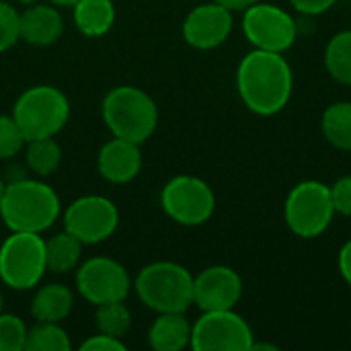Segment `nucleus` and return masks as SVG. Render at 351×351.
Wrapping results in <instances>:
<instances>
[{
	"mask_svg": "<svg viewBox=\"0 0 351 351\" xmlns=\"http://www.w3.org/2000/svg\"><path fill=\"white\" fill-rule=\"evenodd\" d=\"M237 90L245 107L255 115H278L292 99V66L284 53L253 47L237 68Z\"/></svg>",
	"mask_w": 351,
	"mask_h": 351,
	"instance_id": "f257e3e1",
	"label": "nucleus"
},
{
	"mask_svg": "<svg viewBox=\"0 0 351 351\" xmlns=\"http://www.w3.org/2000/svg\"><path fill=\"white\" fill-rule=\"evenodd\" d=\"M60 216V197L47 183L29 177L6 183L0 202V218L10 232L43 234Z\"/></svg>",
	"mask_w": 351,
	"mask_h": 351,
	"instance_id": "f03ea898",
	"label": "nucleus"
},
{
	"mask_svg": "<svg viewBox=\"0 0 351 351\" xmlns=\"http://www.w3.org/2000/svg\"><path fill=\"white\" fill-rule=\"evenodd\" d=\"M105 125L115 138H123L136 144H144L152 138L158 125V107L154 99L130 84L111 88L101 105Z\"/></svg>",
	"mask_w": 351,
	"mask_h": 351,
	"instance_id": "7ed1b4c3",
	"label": "nucleus"
},
{
	"mask_svg": "<svg viewBox=\"0 0 351 351\" xmlns=\"http://www.w3.org/2000/svg\"><path fill=\"white\" fill-rule=\"evenodd\" d=\"M132 288L140 302L160 313H187L193 304V276L187 267L175 261H154L144 265Z\"/></svg>",
	"mask_w": 351,
	"mask_h": 351,
	"instance_id": "20e7f679",
	"label": "nucleus"
},
{
	"mask_svg": "<svg viewBox=\"0 0 351 351\" xmlns=\"http://www.w3.org/2000/svg\"><path fill=\"white\" fill-rule=\"evenodd\" d=\"M12 119L25 142L58 136L70 119L68 97L51 84H35L23 90L12 105Z\"/></svg>",
	"mask_w": 351,
	"mask_h": 351,
	"instance_id": "39448f33",
	"label": "nucleus"
},
{
	"mask_svg": "<svg viewBox=\"0 0 351 351\" xmlns=\"http://www.w3.org/2000/svg\"><path fill=\"white\" fill-rule=\"evenodd\" d=\"M335 218L329 185L308 179L296 183L284 204L286 226L298 239H317L327 232Z\"/></svg>",
	"mask_w": 351,
	"mask_h": 351,
	"instance_id": "423d86ee",
	"label": "nucleus"
},
{
	"mask_svg": "<svg viewBox=\"0 0 351 351\" xmlns=\"http://www.w3.org/2000/svg\"><path fill=\"white\" fill-rule=\"evenodd\" d=\"M45 271V239L37 232H10L0 247V282L10 290L27 292Z\"/></svg>",
	"mask_w": 351,
	"mask_h": 351,
	"instance_id": "0eeeda50",
	"label": "nucleus"
},
{
	"mask_svg": "<svg viewBox=\"0 0 351 351\" xmlns=\"http://www.w3.org/2000/svg\"><path fill=\"white\" fill-rule=\"evenodd\" d=\"M162 212L181 226H202L216 210L214 189L199 177L179 175L167 181L160 191Z\"/></svg>",
	"mask_w": 351,
	"mask_h": 351,
	"instance_id": "6e6552de",
	"label": "nucleus"
},
{
	"mask_svg": "<svg viewBox=\"0 0 351 351\" xmlns=\"http://www.w3.org/2000/svg\"><path fill=\"white\" fill-rule=\"evenodd\" d=\"M243 33L255 49L286 53L298 37V25L286 8L259 0L243 10Z\"/></svg>",
	"mask_w": 351,
	"mask_h": 351,
	"instance_id": "1a4fd4ad",
	"label": "nucleus"
},
{
	"mask_svg": "<svg viewBox=\"0 0 351 351\" xmlns=\"http://www.w3.org/2000/svg\"><path fill=\"white\" fill-rule=\"evenodd\" d=\"M255 333L251 325L228 311H208L191 325V350L195 351H251Z\"/></svg>",
	"mask_w": 351,
	"mask_h": 351,
	"instance_id": "9d476101",
	"label": "nucleus"
},
{
	"mask_svg": "<svg viewBox=\"0 0 351 351\" xmlns=\"http://www.w3.org/2000/svg\"><path fill=\"white\" fill-rule=\"evenodd\" d=\"M76 290L93 306L121 302L132 292L128 269L111 257H90L76 267Z\"/></svg>",
	"mask_w": 351,
	"mask_h": 351,
	"instance_id": "9b49d317",
	"label": "nucleus"
},
{
	"mask_svg": "<svg viewBox=\"0 0 351 351\" xmlns=\"http://www.w3.org/2000/svg\"><path fill=\"white\" fill-rule=\"evenodd\" d=\"M62 222L64 230L74 234L82 245H99L117 230L119 210L109 197L82 195L68 204Z\"/></svg>",
	"mask_w": 351,
	"mask_h": 351,
	"instance_id": "f8f14e48",
	"label": "nucleus"
},
{
	"mask_svg": "<svg viewBox=\"0 0 351 351\" xmlns=\"http://www.w3.org/2000/svg\"><path fill=\"white\" fill-rule=\"evenodd\" d=\"M232 25H234L232 10L212 0L187 12L181 25V33L187 45L208 51L220 47L230 37Z\"/></svg>",
	"mask_w": 351,
	"mask_h": 351,
	"instance_id": "ddd939ff",
	"label": "nucleus"
},
{
	"mask_svg": "<svg viewBox=\"0 0 351 351\" xmlns=\"http://www.w3.org/2000/svg\"><path fill=\"white\" fill-rule=\"evenodd\" d=\"M243 298V278L228 265H210L193 276V304L202 311H228Z\"/></svg>",
	"mask_w": 351,
	"mask_h": 351,
	"instance_id": "4468645a",
	"label": "nucleus"
},
{
	"mask_svg": "<svg viewBox=\"0 0 351 351\" xmlns=\"http://www.w3.org/2000/svg\"><path fill=\"white\" fill-rule=\"evenodd\" d=\"M97 169H99V175L107 183L125 185V183L134 181L140 175V171H142V150H140V144L113 136L99 150Z\"/></svg>",
	"mask_w": 351,
	"mask_h": 351,
	"instance_id": "2eb2a0df",
	"label": "nucleus"
},
{
	"mask_svg": "<svg viewBox=\"0 0 351 351\" xmlns=\"http://www.w3.org/2000/svg\"><path fill=\"white\" fill-rule=\"evenodd\" d=\"M21 41L35 47H49L64 35V16L53 4H29L21 12Z\"/></svg>",
	"mask_w": 351,
	"mask_h": 351,
	"instance_id": "dca6fc26",
	"label": "nucleus"
},
{
	"mask_svg": "<svg viewBox=\"0 0 351 351\" xmlns=\"http://www.w3.org/2000/svg\"><path fill=\"white\" fill-rule=\"evenodd\" d=\"M148 346L154 351H181L191 346V323L185 313H160L148 329Z\"/></svg>",
	"mask_w": 351,
	"mask_h": 351,
	"instance_id": "f3484780",
	"label": "nucleus"
},
{
	"mask_svg": "<svg viewBox=\"0 0 351 351\" xmlns=\"http://www.w3.org/2000/svg\"><path fill=\"white\" fill-rule=\"evenodd\" d=\"M74 308V294L64 284L39 286L31 300V317L41 323H62Z\"/></svg>",
	"mask_w": 351,
	"mask_h": 351,
	"instance_id": "a211bd4d",
	"label": "nucleus"
},
{
	"mask_svg": "<svg viewBox=\"0 0 351 351\" xmlns=\"http://www.w3.org/2000/svg\"><path fill=\"white\" fill-rule=\"evenodd\" d=\"M76 29L86 37H103L115 25L113 0H78L72 6Z\"/></svg>",
	"mask_w": 351,
	"mask_h": 351,
	"instance_id": "6ab92c4d",
	"label": "nucleus"
},
{
	"mask_svg": "<svg viewBox=\"0 0 351 351\" xmlns=\"http://www.w3.org/2000/svg\"><path fill=\"white\" fill-rule=\"evenodd\" d=\"M82 243L68 230L45 239V267L49 274H70L80 265Z\"/></svg>",
	"mask_w": 351,
	"mask_h": 351,
	"instance_id": "aec40b11",
	"label": "nucleus"
},
{
	"mask_svg": "<svg viewBox=\"0 0 351 351\" xmlns=\"http://www.w3.org/2000/svg\"><path fill=\"white\" fill-rule=\"evenodd\" d=\"M321 132L333 148L351 152V101H335L323 111Z\"/></svg>",
	"mask_w": 351,
	"mask_h": 351,
	"instance_id": "412c9836",
	"label": "nucleus"
},
{
	"mask_svg": "<svg viewBox=\"0 0 351 351\" xmlns=\"http://www.w3.org/2000/svg\"><path fill=\"white\" fill-rule=\"evenodd\" d=\"M62 165V148L53 138L25 142V167L37 177L53 175Z\"/></svg>",
	"mask_w": 351,
	"mask_h": 351,
	"instance_id": "4be33fe9",
	"label": "nucleus"
},
{
	"mask_svg": "<svg viewBox=\"0 0 351 351\" xmlns=\"http://www.w3.org/2000/svg\"><path fill=\"white\" fill-rule=\"evenodd\" d=\"M325 68L343 86H351V29L335 33L325 47Z\"/></svg>",
	"mask_w": 351,
	"mask_h": 351,
	"instance_id": "5701e85b",
	"label": "nucleus"
},
{
	"mask_svg": "<svg viewBox=\"0 0 351 351\" xmlns=\"http://www.w3.org/2000/svg\"><path fill=\"white\" fill-rule=\"evenodd\" d=\"M72 341L66 329L60 323H41L35 321L27 331L25 351H70Z\"/></svg>",
	"mask_w": 351,
	"mask_h": 351,
	"instance_id": "b1692460",
	"label": "nucleus"
},
{
	"mask_svg": "<svg viewBox=\"0 0 351 351\" xmlns=\"http://www.w3.org/2000/svg\"><path fill=\"white\" fill-rule=\"evenodd\" d=\"M95 325L99 333L123 339L132 329V313L125 306V300L99 304L95 313Z\"/></svg>",
	"mask_w": 351,
	"mask_h": 351,
	"instance_id": "393cba45",
	"label": "nucleus"
},
{
	"mask_svg": "<svg viewBox=\"0 0 351 351\" xmlns=\"http://www.w3.org/2000/svg\"><path fill=\"white\" fill-rule=\"evenodd\" d=\"M29 327L16 315L0 313V351H25Z\"/></svg>",
	"mask_w": 351,
	"mask_h": 351,
	"instance_id": "a878e982",
	"label": "nucleus"
},
{
	"mask_svg": "<svg viewBox=\"0 0 351 351\" xmlns=\"http://www.w3.org/2000/svg\"><path fill=\"white\" fill-rule=\"evenodd\" d=\"M25 148V136L12 115H0V160L14 158Z\"/></svg>",
	"mask_w": 351,
	"mask_h": 351,
	"instance_id": "bb28decb",
	"label": "nucleus"
},
{
	"mask_svg": "<svg viewBox=\"0 0 351 351\" xmlns=\"http://www.w3.org/2000/svg\"><path fill=\"white\" fill-rule=\"evenodd\" d=\"M19 23L21 12L12 4L0 0V53L8 51L12 45H16V41H21Z\"/></svg>",
	"mask_w": 351,
	"mask_h": 351,
	"instance_id": "cd10ccee",
	"label": "nucleus"
},
{
	"mask_svg": "<svg viewBox=\"0 0 351 351\" xmlns=\"http://www.w3.org/2000/svg\"><path fill=\"white\" fill-rule=\"evenodd\" d=\"M329 189L335 214L351 218V175L339 177L333 185H329Z\"/></svg>",
	"mask_w": 351,
	"mask_h": 351,
	"instance_id": "c85d7f7f",
	"label": "nucleus"
},
{
	"mask_svg": "<svg viewBox=\"0 0 351 351\" xmlns=\"http://www.w3.org/2000/svg\"><path fill=\"white\" fill-rule=\"evenodd\" d=\"M80 351H125V343L117 337L97 333L80 343Z\"/></svg>",
	"mask_w": 351,
	"mask_h": 351,
	"instance_id": "c756f323",
	"label": "nucleus"
},
{
	"mask_svg": "<svg viewBox=\"0 0 351 351\" xmlns=\"http://www.w3.org/2000/svg\"><path fill=\"white\" fill-rule=\"evenodd\" d=\"M339 0H290V4L294 6V10H298L300 14L306 16H317L327 12L331 6H335Z\"/></svg>",
	"mask_w": 351,
	"mask_h": 351,
	"instance_id": "7c9ffc66",
	"label": "nucleus"
},
{
	"mask_svg": "<svg viewBox=\"0 0 351 351\" xmlns=\"http://www.w3.org/2000/svg\"><path fill=\"white\" fill-rule=\"evenodd\" d=\"M337 267H339V274L341 278L346 280V284L351 288V239L343 243V247L339 249V255H337Z\"/></svg>",
	"mask_w": 351,
	"mask_h": 351,
	"instance_id": "2f4dec72",
	"label": "nucleus"
},
{
	"mask_svg": "<svg viewBox=\"0 0 351 351\" xmlns=\"http://www.w3.org/2000/svg\"><path fill=\"white\" fill-rule=\"evenodd\" d=\"M214 2H218V4H222V6H226V8H230L234 12V10H245L251 4L259 2V0H214Z\"/></svg>",
	"mask_w": 351,
	"mask_h": 351,
	"instance_id": "473e14b6",
	"label": "nucleus"
},
{
	"mask_svg": "<svg viewBox=\"0 0 351 351\" xmlns=\"http://www.w3.org/2000/svg\"><path fill=\"white\" fill-rule=\"evenodd\" d=\"M78 0H49V4L53 6H74Z\"/></svg>",
	"mask_w": 351,
	"mask_h": 351,
	"instance_id": "72a5a7b5",
	"label": "nucleus"
},
{
	"mask_svg": "<svg viewBox=\"0 0 351 351\" xmlns=\"http://www.w3.org/2000/svg\"><path fill=\"white\" fill-rule=\"evenodd\" d=\"M4 187H6V183H4V179L0 177V202H2V195H4Z\"/></svg>",
	"mask_w": 351,
	"mask_h": 351,
	"instance_id": "f704fd0d",
	"label": "nucleus"
},
{
	"mask_svg": "<svg viewBox=\"0 0 351 351\" xmlns=\"http://www.w3.org/2000/svg\"><path fill=\"white\" fill-rule=\"evenodd\" d=\"M16 2H21V4H27V6H29V4H33L35 0H16Z\"/></svg>",
	"mask_w": 351,
	"mask_h": 351,
	"instance_id": "c9c22d12",
	"label": "nucleus"
},
{
	"mask_svg": "<svg viewBox=\"0 0 351 351\" xmlns=\"http://www.w3.org/2000/svg\"><path fill=\"white\" fill-rule=\"evenodd\" d=\"M0 313H2V294H0Z\"/></svg>",
	"mask_w": 351,
	"mask_h": 351,
	"instance_id": "e433bc0d",
	"label": "nucleus"
}]
</instances>
